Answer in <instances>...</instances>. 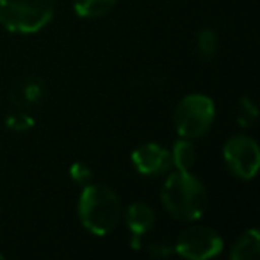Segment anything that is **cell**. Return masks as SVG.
<instances>
[{
  "label": "cell",
  "mask_w": 260,
  "mask_h": 260,
  "mask_svg": "<svg viewBox=\"0 0 260 260\" xmlns=\"http://www.w3.org/2000/svg\"><path fill=\"white\" fill-rule=\"evenodd\" d=\"M70 173H72V178L77 182V184H82V185L91 184V177H93V175H91V170L86 166V164H80V162L73 164Z\"/></svg>",
  "instance_id": "4fadbf2b"
},
{
  "label": "cell",
  "mask_w": 260,
  "mask_h": 260,
  "mask_svg": "<svg viewBox=\"0 0 260 260\" xmlns=\"http://www.w3.org/2000/svg\"><path fill=\"white\" fill-rule=\"evenodd\" d=\"M54 16V0H0V23L15 34H34Z\"/></svg>",
  "instance_id": "3957f363"
},
{
  "label": "cell",
  "mask_w": 260,
  "mask_h": 260,
  "mask_svg": "<svg viewBox=\"0 0 260 260\" xmlns=\"http://www.w3.org/2000/svg\"><path fill=\"white\" fill-rule=\"evenodd\" d=\"M239 123L241 125H249L253 119L256 118V107L253 105V102H249L248 98L241 102V112H239Z\"/></svg>",
  "instance_id": "5bb4252c"
},
{
  "label": "cell",
  "mask_w": 260,
  "mask_h": 260,
  "mask_svg": "<svg viewBox=\"0 0 260 260\" xmlns=\"http://www.w3.org/2000/svg\"><path fill=\"white\" fill-rule=\"evenodd\" d=\"M125 223L128 232L132 234V241L130 246L138 249L141 237L146 232L152 230V226L155 224V212L150 205L143 202H136L125 210Z\"/></svg>",
  "instance_id": "ba28073f"
},
{
  "label": "cell",
  "mask_w": 260,
  "mask_h": 260,
  "mask_svg": "<svg viewBox=\"0 0 260 260\" xmlns=\"http://www.w3.org/2000/svg\"><path fill=\"white\" fill-rule=\"evenodd\" d=\"M123 217L121 202L112 189L86 184L79 198V219L89 234L104 237L111 234Z\"/></svg>",
  "instance_id": "7a4b0ae2"
},
{
  "label": "cell",
  "mask_w": 260,
  "mask_h": 260,
  "mask_svg": "<svg viewBox=\"0 0 260 260\" xmlns=\"http://www.w3.org/2000/svg\"><path fill=\"white\" fill-rule=\"evenodd\" d=\"M116 0H73V9L80 18H98L114 8Z\"/></svg>",
  "instance_id": "8fae6325"
},
{
  "label": "cell",
  "mask_w": 260,
  "mask_h": 260,
  "mask_svg": "<svg viewBox=\"0 0 260 260\" xmlns=\"http://www.w3.org/2000/svg\"><path fill=\"white\" fill-rule=\"evenodd\" d=\"M160 200L171 217L178 221H196L207 209L205 185L191 171H173L164 180Z\"/></svg>",
  "instance_id": "6da1fadb"
},
{
  "label": "cell",
  "mask_w": 260,
  "mask_h": 260,
  "mask_svg": "<svg viewBox=\"0 0 260 260\" xmlns=\"http://www.w3.org/2000/svg\"><path fill=\"white\" fill-rule=\"evenodd\" d=\"M170 153H171V166H175V170L191 171V168L194 166L196 148L191 143V139L180 138L173 145V150Z\"/></svg>",
  "instance_id": "30bf717a"
},
{
  "label": "cell",
  "mask_w": 260,
  "mask_h": 260,
  "mask_svg": "<svg viewBox=\"0 0 260 260\" xmlns=\"http://www.w3.org/2000/svg\"><path fill=\"white\" fill-rule=\"evenodd\" d=\"M260 253V232L256 228L242 232L230 251L232 260H251Z\"/></svg>",
  "instance_id": "9c48e42d"
},
{
  "label": "cell",
  "mask_w": 260,
  "mask_h": 260,
  "mask_svg": "<svg viewBox=\"0 0 260 260\" xmlns=\"http://www.w3.org/2000/svg\"><path fill=\"white\" fill-rule=\"evenodd\" d=\"M216 119V105L207 94H187L173 112V123L178 136L185 139H198L205 136Z\"/></svg>",
  "instance_id": "277c9868"
},
{
  "label": "cell",
  "mask_w": 260,
  "mask_h": 260,
  "mask_svg": "<svg viewBox=\"0 0 260 260\" xmlns=\"http://www.w3.org/2000/svg\"><path fill=\"white\" fill-rule=\"evenodd\" d=\"M223 157L232 175L241 180L255 178L260 166V150L255 139L246 134L232 136L223 146Z\"/></svg>",
  "instance_id": "5b68a950"
},
{
  "label": "cell",
  "mask_w": 260,
  "mask_h": 260,
  "mask_svg": "<svg viewBox=\"0 0 260 260\" xmlns=\"http://www.w3.org/2000/svg\"><path fill=\"white\" fill-rule=\"evenodd\" d=\"M217 34L214 32L212 29H203L200 30L198 34V50H200V55L202 57H212L214 54L217 52Z\"/></svg>",
  "instance_id": "7c38bea8"
},
{
  "label": "cell",
  "mask_w": 260,
  "mask_h": 260,
  "mask_svg": "<svg viewBox=\"0 0 260 260\" xmlns=\"http://www.w3.org/2000/svg\"><path fill=\"white\" fill-rule=\"evenodd\" d=\"M4 258H6V256H4V255H2V253H0V260H4Z\"/></svg>",
  "instance_id": "2e32d148"
},
{
  "label": "cell",
  "mask_w": 260,
  "mask_h": 260,
  "mask_svg": "<svg viewBox=\"0 0 260 260\" xmlns=\"http://www.w3.org/2000/svg\"><path fill=\"white\" fill-rule=\"evenodd\" d=\"M173 251L189 260H207L223 251V239L209 226H191L178 235Z\"/></svg>",
  "instance_id": "8992f818"
},
{
  "label": "cell",
  "mask_w": 260,
  "mask_h": 260,
  "mask_svg": "<svg viewBox=\"0 0 260 260\" xmlns=\"http://www.w3.org/2000/svg\"><path fill=\"white\" fill-rule=\"evenodd\" d=\"M173 251V248H166V244H153L150 248V253L152 255H157V256H166L168 253Z\"/></svg>",
  "instance_id": "9a60e30c"
},
{
  "label": "cell",
  "mask_w": 260,
  "mask_h": 260,
  "mask_svg": "<svg viewBox=\"0 0 260 260\" xmlns=\"http://www.w3.org/2000/svg\"><path fill=\"white\" fill-rule=\"evenodd\" d=\"M132 164L143 177H160L171 168V153L157 143H145L132 152Z\"/></svg>",
  "instance_id": "52a82bcc"
}]
</instances>
